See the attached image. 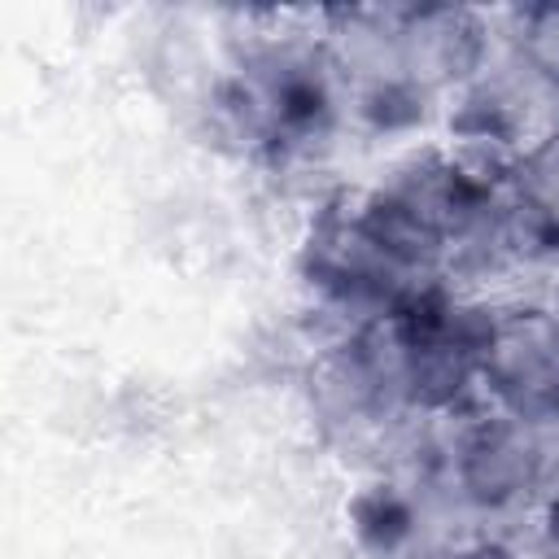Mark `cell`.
Returning a JSON list of instances; mask_svg holds the SVG:
<instances>
[{
	"mask_svg": "<svg viewBox=\"0 0 559 559\" xmlns=\"http://www.w3.org/2000/svg\"><path fill=\"white\" fill-rule=\"evenodd\" d=\"M480 380L511 406V415L559 411V310L485 314Z\"/></svg>",
	"mask_w": 559,
	"mask_h": 559,
	"instance_id": "1",
	"label": "cell"
},
{
	"mask_svg": "<svg viewBox=\"0 0 559 559\" xmlns=\"http://www.w3.org/2000/svg\"><path fill=\"white\" fill-rule=\"evenodd\" d=\"M485 57V22L472 9L424 4L393 9V83L415 96L459 83L480 70Z\"/></svg>",
	"mask_w": 559,
	"mask_h": 559,
	"instance_id": "2",
	"label": "cell"
},
{
	"mask_svg": "<svg viewBox=\"0 0 559 559\" xmlns=\"http://www.w3.org/2000/svg\"><path fill=\"white\" fill-rule=\"evenodd\" d=\"M537 467H542V441L533 432V415H502L463 445V485L480 502L515 498L520 489L533 485Z\"/></svg>",
	"mask_w": 559,
	"mask_h": 559,
	"instance_id": "3",
	"label": "cell"
},
{
	"mask_svg": "<svg viewBox=\"0 0 559 559\" xmlns=\"http://www.w3.org/2000/svg\"><path fill=\"white\" fill-rule=\"evenodd\" d=\"M515 44H520V61L528 66V74L559 96V0L520 9Z\"/></svg>",
	"mask_w": 559,
	"mask_h": 559,
	"instance_id": "4",
	"label": "cell"
}]
</instances>
